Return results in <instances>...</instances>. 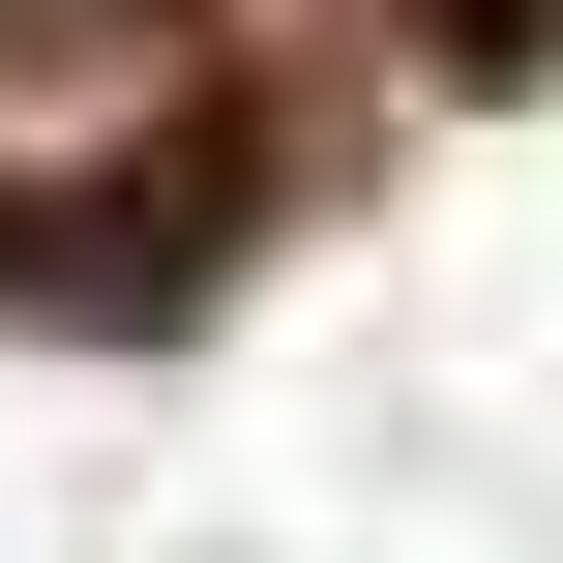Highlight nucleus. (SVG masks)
Segmentation results:
<instances>
[{
    "label": "nucleus",
    "instance_id": "1",
    "mask_svg": "<svg viewBox=\"0 0 563 563\" xmlns=\"http://www.w3.org/2000/svg\"><path fill=\"white\" fill-rule=\"evenodd\" d=\"M148 119H178V30L148 0H0V208L148 178Z\"/></svg>",
    "mask_w": 563,
    "mask_h": 563
}]
</instances>
